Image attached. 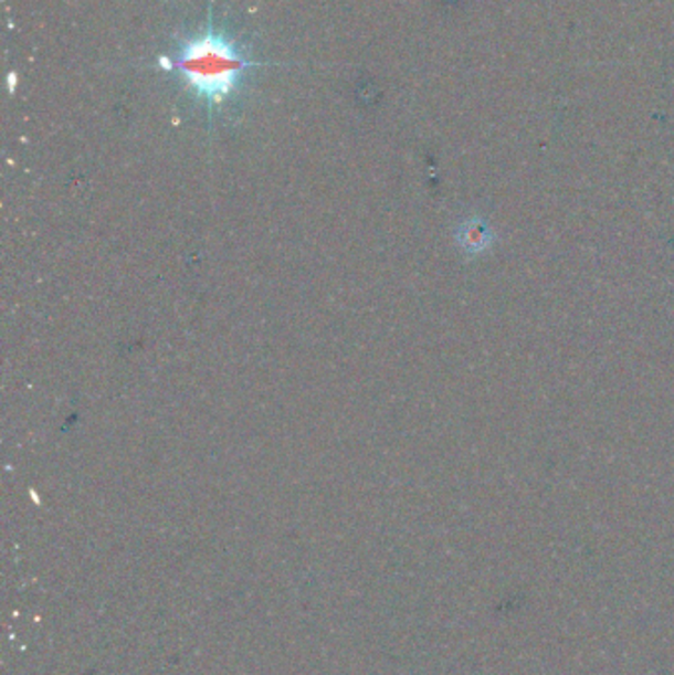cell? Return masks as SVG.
Wrapping results in <instances>:
<instances>
[{
  "label": "cell",
  "mask_w": 674,
  "mask_h": 675,
  "mask_svg": "<svg viewBox=\"0 0 674 675\" xmlns=\"http://www.w3.org/2000/svg\"><path fill=\"white\" fill-rule=\"evenodd\" d=\"M160 65L178 70L188 89L212 109L232 97L245 72L257 64L232 38L215 30L210 17L207 29L185 40L175 60H160Z\"/></svg>",
  "instance_id": "6da1fadb"
}]
</instances>
